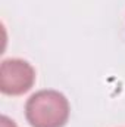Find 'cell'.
<instances>
[{
	"label": "cell",
	"instance_id": "6da1fadb",
	"mask_svg": "<svg viewBox=\"0 0 125 127\" xmlns=\"http://www.w3.org/2000/svg\"><path fill=\"white\" fill-rule=\"evenodd\" d=\"M25 117L31 127H63L69 118V102L56 90L35 92L27 100Z\"/></svg>",
	"mask_w": 125,
	"mask_h": 127
},
{
	"label": "cell",
	"instance_id": "7a4b0ae2",
	"mask_svg": "<svg viewBox=\"0 0 125 127\" xmlns=\"http://www.w3.org/2000/svg\"><path fill=\"white\" fill-rule=\"evenodd\" d=\"M35 71L24 59H4L0 65V90L4 95L18 96L34 86Z\"/></svg>",
	"mask_w": 125,
	"mask_h": 127
}]
</instances>
